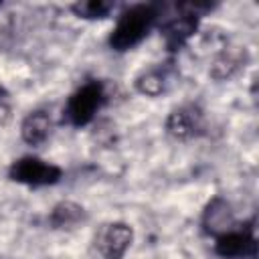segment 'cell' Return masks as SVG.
Returning a JSON list of instances; mask_svg holds the SVG:
<instances>
[{
	"label": "cell",
	"instance_id": "obj_1",
	"mask_svg": "<svg viewBox=\"0 0 259 259\" xmlns=\"http://www.w3.org/2000/svg\"><path fill=\"white\" fill-rule=\"evenodd\" d=\"M162 22V10L154 2H134L121 6L113 16V26L107 32V49L113 53H130L138 49L154 28Z\"/></svg>",
	"mask_w": 259,
	"mask_h": 259
},
{
	"label": "cell",
	"instance_id": "obj_2",
	"mask_svg": "<svg viewBox=\"0 0 259 259\" xmlns=\"http://www.w3.org/2000/svg\"><path fill=\"white\" fill-rule=\"evenodd\" d=\"M105 101H107V91H105L103 81H99V79L83 81L65 99L63 117H65L67 125H71L75 130L87 127L89 123L95 121V117L103 109Z\"/></svg>",
	"mask_w": 259,
	"mask_h": 259
},
{
	"label": "cell",
	"instance_id": "obj_3",
	"mask_svg": "<svg viewBox=\"0 0 259 259\" xmlns=\"http://www.w3.org/2000/svg\"><path fill=\"white\" fill-rule=\"evenodd\" d=\"M6 176L10 182L26 186V188H51V186H57L63 182L65 170L59 164H55L34 152H28V154L14 158L8 164Z\"/></svg>",
	"mask_w": 259,
	"mask_h": 259
},
{
	"label": "cell",
	"instance_id": "obj_4",
	"mask_svg": "<svg viewBox=\"0 0 259 259\" xmlns=\"http://www.w3.org/2000/svg\"><path fill=\"white\" fill-rule=\"evenodd\" d=\"M164 134L178 144H188L204 134V109L194 101H184L168 109L164 117Z\"/></svg>",
	"mask_w": 259,
	"mask_h": 259
},
{
	"label": "cell",
	"instance_id": "obj_5",
	"mask_svg": "<svg viewBox=\"0 0 259 259\" xmlns=\"http://www.w3.org/2000/svg\"><path fill=\"white\" fill-rule=\"evenodd\" d=\"M202 12L198 6L188 4L178 10V14H172L160 22V34L164 38V45L168 51H180L184 45H188L194 34L200 28Z\"/></svg>",
	"mask_w": 259,
	"mask_h": 259
},
{
	"label": "cell",
	"instance_id": "obj_6",
	"mask_svg": "<svg viewBox=\"0 0 259 259\" xmlns=\"http://www.w3.org/2000/svg\"><path fill=\"white\" fill-rule=\"evenodd\" d=\"M257 251L255 229L247 225H235L229 231L212 237V253L219 259H251Z\"/></svg>",
	"mask_w": 259,
	"mask_h": 259
},
{
	"label": "cell",
	"instance_id": "obj_7",
	"mask_svg": "<svg viewBox=\"0 0 259 259\" xmlns=\"http://www.w3.org/2000/svg\"><path fill=\"white\" fill-rule=\"evenodd\" d=\"M136 241V229L127 221H109L105 223L95 239V249L101 259H123Z\"/></svg>",
	"mask_w": 259,
	"mask_h": 259
},
{
	"label": "cell",
	"instance_id": "obj_8",
	"mask_svg": "<svg viewBox=\"0 0 259 259\" xmlns=\"http://www.w3.org/2000/svg\"><path fill=\"white\" fill-rule=\"evenodd\" d=\"M55 134V117L49 107H32L18 121V138L28 150L45 148Z\"/></svg>",
	"mask_w": 259,
	"mask_h": 259
},
{
	"label": "cell",
	"instance_id": "obj_9",
	"mask_svg": "<svg viewBox=\"0 0 259 259\" xmlns=\"http://www.w3.org/2000/svg\"><path fill=\"white\" fill-rule=\"evenodd\" d=\"M235 225H237V219H235L233 204L221 194H214L212 198H208V202L204 204L202 214H200L202 233L212 239V237L229 231Z\"/></svg>",
	"mask_w": 259,
	"mask_h": 259
},
{
	"label": "cell",
	"instance_id": "obj_10",
	"mask_svg": "<svg viewBox=\"0 0 259 259\" xmlns=\"http://www.w3.org/2000/svg\"><path fill=\"white\" fill-rule=\"evenodd\" d=\"M170 79H172L170 69L162 63H154L150 67H142L134 75L132 85L138 95H142L146 99H158L168 93L170 83H172Z\"/></svg>",
	"mask_w": 259,
	"mask_h": 259
},
{
	"label": "cell",
	"instance_id": "obj_11",
	"mask_svg": "<svg viewBox=\"0 0 259 259\" xmlns=\"http://www.w3.org/2000/svg\"><path fill=\"white\" fill-rule=\"evenodd\" d=\"M89 221V210L75 200H59L47 212V225L53 231H73Z\"/></svg>",
	"mask_w": 259,
	"mask_h": 259
},
{
	"label": "cell",
	"instance_id": "obj_12",
	"mask_svg": "<svg viewBox=\"0 0 259 259\" xmlns=\"http://www.w3.org/2000/svg\"><path fill=\"white\" fill-rule=\"evenodd\" d=\"M249 55H247V49H235V47H225L221 53H217L210 61V67H208V77H212L217 83H225V81H231L235 75H239L241 69H245V63H247Z\"/></svg>",
	"mask_w": 259,
	"mask_h": 259
},
{
	"label": "cell",
	"instance_id": "obj_13",
	"mask_svg": "<svg viewBox=\"0 0 259 259\" xmlns=\"http://www.w3.org/2000/svg\"><path fill=\"white\" fill-rule=\"evenodd\" d=\"M69 10L73 12V16H77L81 20L95 22V20L113 18L115 12L119 10V6L109 0H77V2L69 4Z\"/></svg>",
	"mask_w": 259,
	"mask_h": 259
},
{
	"label": "cell",
	"instance_id": "obj_14",
	"mask_svg": "<svg viewBox=\"0 0 259 259\" xmlns=\"http://www.w3.org/2000/svg\"><path fill=\"white\" fill-rule=\"evenodd\" d=\"M2 103H8V91H6V87L0 83V105Z\"/></svg>",
	"mask_w": 259,
	"mask_h": 259
},
{
	"label": "cell",
	"instance_id": "obj_15",
	"mask_svg": "<svg viewBox=\"0 0 259 259\" xmlns=\"http://www.w3.org/2000/svg\"><path fill=\"white\" fill-rule=\"evenodd\" d=\"M0 8H2V4H0Z\"/></svg>",
	"mask_w": 259,
	"mask_h": 259
}]
</instances>
